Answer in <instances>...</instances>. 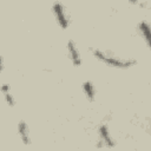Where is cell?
<instances>
[{
  "label": "cell",
  "instance_id": "cell-1",
  "mask_svg": "<svg viewBox=\"0 0 151 151\" xmlns=\"http://www.w3.org/2000/svg\"><path fill=\"white\" fill-rule=\"evenodd\" d=\"M91 52H92V55L97 60L107 65L109 67H113V68H118V70H127L137 64V60L134 58L118 57L110 51H103L100 48H92Z\"/></svg>",
  "mask_w": 151,
  "mask_h": 151
},
{
  "label": "cell",
  "instance_id": "cell-2",
  "mask_svg": "<svg viewBox=\"0 0 151 151\" xmlns=\"http://www.w3.org/2000/svg\"><path fill=\"white\" fill-rule=\"evenodd\" d=\"M52 13H53V17L57 21V24L59 25V27L61 29H66L68 28L70 26V22H71V19H70V15L67 13V8L65 7V5L63 2H59V1H55L52 4Z\"/></svg>",
  "mask_w": 151,
  "mask_h": 151
},
{
  "label": "cell",
  "instance_id": "cell-3",
  "mask_svg": "<svg viewBox=\"0 0 151 151\" xmlns=\"http://www.w3.org/2000/svg\"><path fill=\"white\" fill-rule=\"evenodd\" d=\"M98 137H99V142L101 146H105L107 149H112L116 146V139L113 138L111 130L107 124H100L98 126Z\"/></svg>",
  "mask_w": 151,
  "mask_h": 151
},
{
  "label": "cell",
  "instance_id": "cell-4",
  "mask_svg": "<svg viewBox=\"0 0 151 151\" xmlns=\"http://www.w3.org/2000/svg\"><path fill=\"white\" fill-rule=\"evenodd\" d=\"M66 50H67V57H68L70 61L72 63V65L76 67L80 66L83 63V59H81V54L79 52V48H78L76 41L70 39L66 44Z\"/></svg>",
  "mask_w": 151,
  "mask_h": 151
},
{
  "label": "cell",
  "instance_id": "cell-5",
  "mask_svg": "<svg viewBox=\"0 0 151 151\" xmlns=\"http://www.w3.org/2000/svg\"><path fill=\"white\" fill-rule=\"evenodd\" d=\"M137 29L147 48L151 51V22H149L147 20H142L138 22Z\"/></svg>",
  "mask_w": 151,
  "mask_h": 151
},
{
  "label": "cell",
  "instance_id": "cell-6",
  "mask_svg": "<svg viewBox=\"0 0 151 151\" xmlns=\"http://www.w3.org/2000/svg\"><path fill=\"white\" fill-rule=\"evenodd\" d=\"M17 132L19 138L21 139V142L25 145H29L31 144V132H29V127L27 125V123L25 120H19L18 125H17Z\"/></svg>",
  "mask_w": 151,
  "mask_h": 151
},
{
  "label": "cell",
  "instance_id": "cell-7",
  "mask_svg": "<svg viewBox=\"0 0 151 151\" xmlns=\"http://www.w3.org/2000/svg\"><path fill=\"white\" fill-rule=\"evenodd\" d=\"M81 90H83V93H84L85 98H86L90 103H93V101L96 100L97 88H96L94 84H93L91 80H85V81L81 84Z\"/></svg>",
  "mask_w": 151,
  "mask_h": 151
},
{
  "label": "cell",
  "instance_id": "cell-8",
  "mask_svg": "<svg viewBox=\"0 0 151 151\" xmlns=\"http://www.w3.org/2000/svg\"><path fill=\"white\" fill-rule=\"evenodd\" d=\"M1 92L4 94L5 101L9 107H13L15 105V98L13 97V94L11 93V87L8 84H2L1 85Z\"/></svg>",
  "mask_w": 151,
  "mask_h": 151
},
{
  "label": "cell",
  "instance_id": "cell-9",
  "mask_svg": "<svg viewBox=\"0 0 151 151\" xmlns=\"http://www.w3.org/2000/svg\"><path fill=\"white\" fill-rule=\"evenodd\" d=\"M0 59H1V71H4V68H5V61H4V57H1Z\"/></svg>",
  "mask_w": 151,
  "mask_h": 151
}]
</instances>
